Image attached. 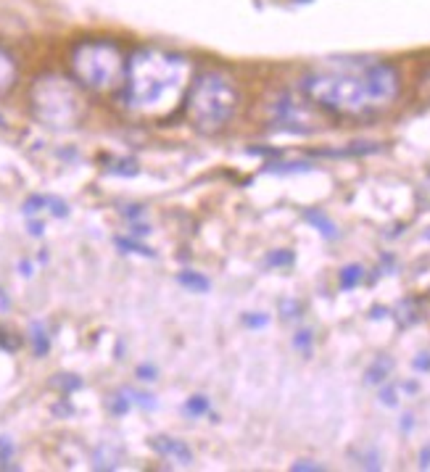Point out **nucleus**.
Returning a JSON list of instances; mask_svg holds the SVG:
<instances>
[{
  "label": "nucleus",
  "instance_id": "obj_6",
  "mask_svg": "<svg viewBox=\"0 0 430 472\" xmlns=\"http://www.w3.org/2000/svg\"><path fill=\"white\" fill-rule=\"evenodd\" d=\"M154 449L161 456H169V459L180 462V464H190V462H193V451H190L182 440H174V438H164V436H158V438H154Z\"/></svg>",
  "mask_w": 430,
  "mask_h": 472
},
{
  "label": "nucleus",
  "instance_id": "obj_23",
  "mask_svg": "<svg viewBox=\"0 0 430 472\" xmlns=\"http://www.w3.org/2000/svg\"><path fill=\"white\" fill-rule=\"evenodd\" d=\"M420 464H422V467H428V464H430V446L425 449V451H422V454H420Z\"/></svg>",
  "mask_w": 430,
  "mask_h": 472
},
{
  "label": "nucleus",
  "instance_id": "obj_19",
  "mask_svg": "<svg viewBox=\"0 0 430 472\" xmlns=\"http://www.w3.org/2000/svg\"><path fill=\"white\" fill-rule=\"evenodd\" d=\"M267 314H261V317H246V324H251V327H264L267 324Z\"/></svg>",
  "mask_w": 430,
  "mask_h": 472
},
{
  "label": "nucleus",
  "instance_id": "obj_22",
  "mask_svg": "<svg viewBox=\"0 0 430 472\" xmlns=\"http://www.w3.org/2000/svg\"><path fill=\"white\" fill-rule=\"evenodd\" d=\"M383 404H385V406H394L396 404V393L391 388L383 390Z\"/></svg>",
  "mask_w": 430,
  "mask_h": 472
},
{
  "label": "nucleus",
  "instance_id": "obj_2",
  "mask_svg": "<svg viewBox=\"0 0 430 472\" xmlns=\"http://www.w3.org/2000/svg\"><path fill=\"white\" fill-rule=\"evenodd\" d=\"M188 77V61L161 51L135 53L127 69V103L132 108H158L177 95Z\"/></svg>",
  "mask_w": 430,
  "mask_h": 472
},
{
  "label": "nucleus",
  "instance_id": "obj_15",
  "mask_svg": "<svg viewBox=\"0 0 430 472\" xmlns=\"http://www.w3.org/2000/svg\"><path fill=\"white\" fill-rule=\"evenodd\" d=\"M117 243H119L121 248H130L132 253H143V256H154V251H148L145 246H140V243H132V240H124V237H121V240H117Z\"/></svg>",
  "mask_w": 430,
  "mask_h": 472
},
{
  "label": "nucleus",
  "instance_id": "obj_3",
  "mask_svg": "<svg viewBox=\"0 0 430 472\" xmlns=\"http://www.w3.org/2000/svg\"><path fill=\"white\" fill-rule=\"evenodd\" d=\"M238 108V90L222 74H204L195 80L185 101L190 124L201 132H217L232 119Z\"/></svg>",
  "mask_w": 430,
  "mask_h": 472
},
{
  "label": "nucleus",
  "instance_id": "obj_12",
  "mask_svg": "<svg viewBox=\"0 0 430 472\" xmlns=\"http://www.w3.org/2000/svg\"><path fill=\"white\" fill-rule=\"evenodd\" d=\"M185 412H188L190 417H204L208 412V401L204 396H193V399H188V404H185Z\"/></svg>",
  "mask_w": 430,
  "mask_h": 472
},
{
  "label": "nucleus",
  "instance_id": "obj_17",
  "mask_svg": "<svg viewBox=\"0 0 430 472\" xmlns=\"http://www.w3.org/2000/svg\"><path fill=\"white\" fill-rule=\"evenodd\" d=\"M127 409H130V401H127L124 396H117L114 404H111V412H114V414H124Z\"/></svg>",
  "mask_w": 430,
  "mask_h": 472
},
{
  "label": "nucleus",
  "instance_id": "obj_1",
  "mask_svg": "<svg viewBox=\"0 0 430 472\" xmlns=\"http://www.w3.org/2000/svg\"><path fill=\"white\" fill-rule=\"evenodd\" d=\"M398 71L383 61H354L309 74L301 90L311 103L344 117H364L388 108L398 95Z\"/></svg>",
  "mask_w": 430,
  "mask_h": 472
},
{
  "label": "nucleus",
  "instance_id": "obj_13",
  "mask_svg": "<svg viewBox=\"0 0 430 472\" xmlns=\"http://www.w3.org/2000/svg\"><path fill=\"white\" fill-rule=\"evenodd\" d=\"M32 343H35L37 354H45V351H48V335L43 333V327H40V324L32 327Z\"/></svg>",
  "mask_w": 430,
  "mask_h": 472
},
{
  "label": "nucleus",
  "instance_id": "obj_4",
  "mask_svg": "<svg viewBox=\"0 0 430 472\" xmlns=\"http://www.w3.org/2000/svg\"><path fill=\"white\" fill-rule=\"evenodd\" d=\"M32 111L45 127H74L82 117V98L64 77H43L32 87Z\"/></svg>",
  "mask_w": 430,
  "mask_h": 472
},
{
  "label": "nucleus",
  "instance_id": "obj_21",
  "mask_svg": "<svg viewBox=\"0 0 430 472\" xmlns=\"http://www.w3.org/2000/svg\"><path fill=\"white\" fill-rule=\"evenodd\" d=\"M291 470H322L320 464H311V462H296Z\"/></svg>",
  "mask_w": 430,
  "mask_h": 472
},
{
  "label": "nucleus",
  "instance_id": "obj_14",
  "mask_svg": "<svg viewBox=\"0 0 430 472\" xmlns=\"http://www.w3.org/2000/svg\"><path fill=\"white\" fill-rule=\"evenodd\" d=\"M267 264H270V267H288V264H293V253L291 251H277L267 259Z\"/></svg>",
  "mask_w": 430,
  "mask_h": 472
},
{
  "label": "nucleus",
  "instance_id": "obj_10",
  "mask_svg": "<svg viewBox=\"0 0 430 472\" xmlns=\"http://www.w3.org/2000/svg\"><path fill=\"white\" fill-rule=\"evenodd\" d=\"M304 217H307V222H309V224H314V227H317V230H320V233H322L325 237H335V235H338V233H335V224L327 220L322 211H307Z\"/></svg>",
  "mask_w": 430,
  "mask_h": 472
},
{
  "label": "nucleus",
  "instance_id": "obj_9",
  "mask_svg": "<svg viewBox=\"0 0 430 472\" xmlns=\"http://www.w3.org/2000/svg\"><path fill=\"white\" fill-rule=\"evenodd\" d=\"M14 80H16V67H14V61H11L8 53L0 51V93L8 90Z\"/></svg>",
  "mask_w": 430,
  "mask_h": 472
},
{
  "label": "nucleus",
  "instance_id": "obj_20",
  "mask_svg": "<svg viewBox=\"0 0 430 472\" xmlns=\"http://www.w3.org/2000/svg\"><path fill=\"white\" fill-rule=\"evenodd\" d=\"M414 370H430V356L422 354L420 359H414Z\"/></svg>",
  "mask_w": 430,
  "mask_h": 472
},
{
  "label": "nucleus",
  "instance_id": "obj_11",
  "mask_svg": "<svg viewBox=\"0 0 430 472\" xmlns=\"http://www.w3.org/2000/svg\"><path fill=\"white\" fill-rule=\"evenodd\" d=\"M361 277H364V270H361L359 264H348V267H344V270H341V290L357 287L361 283Z\"/></svg>",
  "mask_w": 430,
  "mask_h": 472
},
{
  "label": "nucleus",
  "instance_id": "obj_5",
  "mask_svg": "<svg viewBox=\"0 0 430 472\" xmlns=\"http://www.w3.org/2000/svg\"><path fill=\"white\" fill-rule=\"evenodd\" d=\"M71 69H74V77L85 87L108 90L121 80V56L111 43H104V40L82 43L71 56Z\"/></svg>",
  "mask_w": 430,
  "mask_h": 472
},
{
  "label": "nucleus",
  "instance_id": "obj_16",
  "mask_svg": "<svg viewBox=\"0 0 430 472\" xmlns=\"http://www.w3.org/2000/svg\"><path fill=\"white\" fill-rule=\"evenodd\" d=\"M293 343H296V349H304V351H309L311 333H309V330H304V333H298V335H296V340H293Z\"/></svg>",
  "mask_w": 430,
  "mask_h": 472
},
{
  "label": "nucleus",
  "instance_id": "obj_7",
  "mask_svg": "<svg viewBox=\"0 0 430 472\" xmlns=\"http://www.w3.org/2000/svg\"><path fill=\"white\" fill-rule=\"evenodd\" d=\"M180 285L182 287H188V290H193V293H206L208 290V280L204 277V274H198V272H180Z\"/></svg>",
  "mask_w": 430,
  "mask_h": 472
},
{
  "label": "nucleus",
  "instance_id": "obj_18",
  "mask_svg": "<svg viewBox=\"0 0 430 472\" xmlns=\"http://www.w3.org/2000/svg\"><path fill=\"white\" fill-rule=\"evenodd\" d=\"M138 375L143 377V380H154L156 370H154V367H148V364H143V367H138Z\"/></svg>",
  "mask_w": 430,
  "mask_h": 472
},
{
  "label": "nucleus",
  "instance_id": "obj_8",
  "mask_svg": "<svg viewBox=\"0 0 430 472\" xmlns=\"http://www.w3.org/2000/svg\"><path fill=\"white\" fill-rule=\"evenodd\" d=\"M391 367H394V362L388 359V356H380L378 362L367 370V383H372V386H378V383H383L385 377H388V372H391Z\"/></svg>",
  "mask_w": 430,
  "mask_h": 472
}]
</instances>
